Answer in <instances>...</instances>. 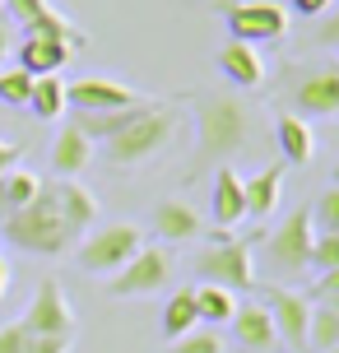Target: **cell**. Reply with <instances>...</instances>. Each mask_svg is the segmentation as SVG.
<instances>
[{"mask_svg": "<svg viewBox=\"0 0 339 353\" xmlns=\"http://www.w3.org/2000/svg\"><path fill=\"white\" fill-rule=\"evenodd\" d=\"M218 74L232 88H260L265 84V56H260V47H247V42H232L228 37L218 47Z\"/></svg>", "mask_w": 339, "mask_h": 353, "instance_id": "5bb4252c", "label": "cell"}, {"mask_svg": "<svg viewBox=\"0 0 339 353\" xmlns=\"http://www.w3.org/2000/svg\"><path fill=\"white\" fill-rule=\"evenodd\" d=\"M167 279H172V256H167L163 247H140L121 270H116V274H112L107 293H112V298H125V302L154 298V293L167 288Z\"/></svg>", "mask_w": 339, "mask_h": 353, "instance_id": "ba28073f", "label": "cell"}, {"mask_svg": "<svg viewBox=\"0 0 339 353\" xmlns=\"http://www.w3.org/2000/svg\"><path fill=\"white\" fill-rule=\"evenodd\" d=\"M70 61V47H61V42H52V37H23L19 42V70L23 74H56L61 65Z\"/></svg>", "mask_w": 339, "mask_h": 353, "instance_id": "44dd1931", "label": "cell"}, {"mask_svg": "<svg viewBox=\"0 0 339 353\" xmlns=\"http://www.w3.org/2000/svg\"><path fill=\"white\" fill-rule=\"evenodd\" d=\"M214 10L228 23L232 42H247V47H260V42H284L288 37V10L279 0H214Z\"/></svg>", "mask_w": 339, "mask_h": 353, "instance_id": "8992f818", "label": "cell"}, {"mask_svg": "<svg viewBox=\"0 0 339 353\" xmlns=\"http://www.w3.org/2000/svg\"><path fill=\"white\" fill-rule=\"evenodd\" d=\"M247 107L232 93H205L196 103V168L205 163H223L247 144Z\"/></svg>", "mask_w": 339, "mask_h": 353, "instance_id": "3957f363", "label": "cell"}, {"mask_svg": "<svg viewBox=\"0 0 339 353\" xmlns=\"http://www.w3.org/2000/svg\"><path fill=\"white\" fill-rule=\"evenodd\" d=\"M316 42L321 47H339V5L330 14H321V28H316Z\"/></svg>", "mask_w": 339, "mask_h": 353, "instance_id": "d590c367", "label": "cell"}, {"mask_svg": "<svg viewBox=\"0 0 339 353\" xmlns=\"http://www.w3.org/2000/svg\"><path fill=\"white\" fill-rule=\"evenodd\" d=\"M10 168H19V144L0 140V172H10Z\"/></svg>", "mask_w": 339, "mask_h": 353, "instance_id": "74e56055", "label": "cell"}, {"mask_svg": "<svg viewBox=\"0 0 339 353\" xmlns=\"http://www.w3.org/2000/svg\"><path fill=\"white\" fill-rule=\"evenodd\" d=\"M260 307L269 312V325H274V339L288 344L293 353H307V321H311V298L307 293H293L284 283H265L260 288Z\"/></svg>", "mask_w": 339, "mask_h": 353, "instance_id": "8fae6325", "label": "cell"}, {"mask_svg": "<svg viewBox=\"0 0 339 353\" xmlns=\"http://www.w3.org/2000/svg\"><path fill=\"white\" fill-rule=\"evenodd\" d=\"M172 353H223V339H218L209 325H196L191 335L172 339Z\"/></svg>", "mask_w": 339, "mask_h": 353, "instance_id": "4dcf8cb0", "label": "cell"}, {"mask_svg": "<svg viewBox=\"0 0 339 353\" xmlns=\"http://www.w3.org/2000/svg\"><path fill=\"white\" fill-rule=\"evenodd\" d=\"M196 325H200L196 298H191V288H177L167 298V307H163V339H181V335H191Z\"/></svg>", "mask_w": 339, "mask_h": 353, "instance_id": "d4e9b609", "label": "cell"}, {"mask_svg": "<svg viewBox=\"0 0 339 353\" xmlns=\"http://www.w3.org/2000/svg\"><path fill=\"white\" fill-rule=\"evenodd\" d=\"M339 344V312H330L325 302H311V321H307V349L325 353Z\"/></svg>", "mask_w": 339, "mask_h": 353, "instance_id": "4316f807", "label": "cell"}, {"mask_svg": "<svg viewBox=\"0 0 339 353\" xmlns=\"http://www.w3.org/2000/svg\"><path fill=\"white\" fill-rule=\"evenodd\" d=\"M74 339L70 335H28V353H70Z\"/></svg>", "mask_w": 339, "mask_h": 353, "instance_id": "836d02e7", "label": "cell"}, {"mask_svg": "<svg viewBox=\"0 0 339 353\" xmlns=\"http://www.w3.org/2000/svg\"><path fill=\"white\" fill-rule=\"evenodd\" d=\"M242 191H247V219H269L279 210V195H284V163H269L256 176H247Z\"/></svg>", "mask_w": 339, "mask_h": 353, "instance_id": "ac0fdd59", "label": "cell"}, {"mask_svg": "<svg viewBox=\"0 0 339 353\" xmlns=\"http://www.w3.org/2000/svg\"><path fill=\"white\" fill-rule=\"evenodd\" d=\"M209 214H214L218 232H232L247 219V191H242V176L232 172L228 163L214 168V186H209Z\"/></svg>", "mask_w": 339, "mask_h": 353, "instance_id": "4fadbf2b", "label": "cell"}, {"mask_svg": "<svg viewBox=\"0 0 339 353\" xmlns=\"http://www.w3.org/2000/svg\"><path fill=\"white\" fill-rule=\"evenodd\" d=\"M191 298H196L200 325H209V330H214V325H228L232 312H237V298H232L228 288H218V283H196Z\"/></svg>", "mask_w": 339, "mask_h": 353, "instance_id": "cb8c5ba5", "label": "cell"}, {"mask_svg": "<svg viewBox=\"0 0 339 353\" xmlns=\"http://www.w3.org/2000/svg\"><path fill=\"white\" fill-rule=\"evenodd\" d=\"M293 117H339V65H321V70H307L293 93H288Z\"/></svg>", "mask_w": 339, "mask_h": 353, "instance_id": "7c38bea8", "label": "cell"}, {"mask_svg": "<svg viewBox=\"0 0 339 353\" xmlns=\"http://www.w3.org/2000/svg\"><path fill=\"white\" fill-rule=\"evenodd\" d=\"M37 191H42V176L28 172V168H10V172H0V219L19 214Z\"/></svg>", "mask_w": 339, "mask_h": 353, "instance_id": "603a6c76", "label": "cell"}, {"mask_svg": "<svg viewBox=\"0 0 339 353\" xmlns=\"http://www.w3.org/2000/svg\"><path fill=\"white\" fill-rule=\"evenodd\" d=\"M52 195H56V205H61V214H65V223H70L79 237H84V228H93V223H98V195H93L89 186L56 176V181H52Z\"/></svg>", "mask_w": 339, "mask_h": 353, "instance_id": "e0dca14e", "label": "cell"}, {"mask_svg": "<svg viewBox=\"0 0 339 353\" xmlns=\"http://www.w3.org/2000/svg\"><path fill=\"white\" fill-rule=\"evenodd\" d=\"M89 159H93V144L84 140V130L79 125H61V135H56V144H52V172L56 176H65V181H74V176L89 168Z\"/></svg>", "mask_w": 339, "mask_h": 353, "instance_id": "d6986e66", "label": "cell"}, {"mask_svg": "<svg viewBox=\"0 0 339 353\" xmlns=\"http://www.w3.org/2000/svg\"><path fill=\"white\" fill-rule=\"evenodd\" d=\"M311 237H316V228H311V214L293 210L279 223L274 232H265L260 242H265V265L269 274H274V283H293V279H307V270H311Z\"/></svg>", "mask_w": 339, "mask_h": 353, "instance_id": "277c9868", "label": "cell"}, {"mask_svg": "<svg viewBox=\"0 0 339 353\" xmlns=\"http://www.w3.org/2000/svg\"><path fill=\"white\" fill-rule=\"evenodd\" d=\"M135 103H144V93H135L112 74H84V79L65 84V107L74 117H107V112H125Z\"/></svg>", "mask_w": 339, "mask_h": 353, "instance_id": "9c48e42d", "label": "cell"}, {"mask_svg": "<svg viewBox=\"0 0 339 353\" xmlns=\"http://www.w3.org/2000/svg\"><path fill=\"white\" fill-rule=\"evenodd\" d=\"M232 339L242 344L247 353H269L279 339H274V325H269V312L260 302H237V312H232Z\"/></svg>", "mask_w": 339, "mask_h": 353, "instance_id": "9a60e30c", "label": "cell"}, {"mask_svg": "<svg viewBox=\"0 0 339 353\" xmlns=\"http://www.w3.org/2000/svg\"><path fill=\"white\" fill-rule=\"evenodd\" d=\"M5 283H10V265L0 261V298H5Z\"/></svg>", "mask_w": 339, "mask_h": 353, "instance_id": "ab89813d", "label": "cell"}, {"mask_svg": "<svg viewBox=\"0 0 339 353\" xmlns=\"http://www.w3.org/2000/svg\"><path fill=\"white\" fill-rule=\"evenodd\" d=\"M0 237L14 251H28V256H65V251H74V242H79V232L65 223V214L56 205L52 181H42V191H37L19 214L5 219Z\"/></svg>", "mask_w": 339, "mask_h": 353, "instance_id": "7a4b0ae2", "label": "cell"}, {"mask_svg": "<svg viewBox=\"0 0 339 353\" xmlns=\"http://www.w3.org/2000/svg\"><path fill=\"white\" fill-rule=\"evenodd\" d=\"M311 228L321 232H339V181H330L316 200V210H311Z\"/></svg>", "mask_w": 339, "mask_h": 353, "instance_id": "f1b7e54d", "label": "cell"}, {"mask_svg": "<svg viewBox=\"0 0 339 353\" xmlns=\"http://www.w3.org/2000/svg\"><path fill=\"white\" fill-rule=\"evenodd\" d=\"M28 93H33V74H23L19 65L0 70V103L5 107H28Z\"/></svg>", "mask_w": 339, "mask_h": 353, "instance_id": "83f0119b", "label": "cell"}, {"mask_svg": "<svg viewBox=\"0 0 339 353\" xmlns=\"http://www.w3.org/2000/svg\"><path fill=\"white\" fill-rule=\"evenodd\" d=\"M325 307H330V312H339V298H330V302H325Z\"/></svg>", "mask_w": 339, "mask_h": 353, "instance_id": "60d3db41", "label": "cell"}, {"mask_svg": "<svg viewBox=\"0 0 339 353\" xmlns=\"http://www.w3.org/2000/svg\"><path fill=\"white\" fill-rule=\"evenodd\" d=\"M74 125L84 130L93 149H103L112 168H135L172 144L181 125V107L144 98V103L125 107V112H107V117H74Z\"/></svg>", "mask_w": 339, "mask_h": 353, "instance_id": "6da1fadb", "label": "cell"}, {"mask_svg": "<svg viewBox=\"0 0 339 353\" xmlns=\"http://www.w3.org/2000/svg\"><path fill=\"white\" fill-rule=\"evenodd\" d=\"M311 302H330L339 298V270H325V274H316V283H311V293H307Z\"/></svg>", "mask_w": 339, "mask_h": 353, "instance_id": "e575fe53", "label": "cell"}, {"mask_svg": "<svg viewBox=\"0 0 339 353\" xmlns=\"http://www.w3.org/2000/svg\"><path fill=\"white\" fill-rule=\"evenodd\" d=\"M288 10L302 19H321V14H330V0H288Z\"/></svg>", "mask_w": 339, "mask_h": 353, "instance_id": "8d00e7d4", "label": "cell"}, {"mask_svg": "<svg viewBox=\"0 0 339 353\" xmlns=\"http://www.w3.org/2000/svg\"><path fill=\"white\" fill-rule=\"evenodd\" d=\"M196 274H200V283H218V288H228V293H247V288H256L251 237L218 232L214 242L196 256Z\"/></svg>", "mask_w": 339, "mask_h": 353, "instance_id": "5b68a950", "label": "cell"}, {"mask_svg": "<svg viewBox=\"0 0 339 353\" xmlns=\"http://www.w3.org/2000/svg\"><path fill=\"white\" fill-rule=\"evenodd\" d=\"M5 56H10V28L0 23V65H5Z\"/></svg>", "mask_w": 339, "mask_h": 353, "instance_id": "f35d334b", "label": "cell"}, {"mask_svg": "<svg viewBox=\"0 0 339 353\" xmlns=\"http://www.w3.org/2000/svg\"><path fill=\"white\" fill-rule=\"evenodd\" d=\"M0 353H28V330H23V321L0 325Z\"/></svg>", "mask_w": 339, "mask_h": 353, "instance_id": "d6a6232c", "label": "cell"}, {"mask_svg": "<svg viewBox=\"0 0 339 353\" xmlns=\"http://www.w3.org/2000/svg\"><path fill=\"white\" fill-rule=\"evenodd\" d=\"M23 330L28 335H79V321H74L70 302H65V288L56 274H42L33 288V298H28V312H23Z\"/></svg>", "mask_w": 339, "mask_h": 353, "instance_id": "30bf717a", "label": "cell"}, {"mask_svg": "<svg viewBox=\"0 0 339 353\" xmlns=\"http://www.w3.org/2000/svg\"><path fill=\"white\" fill-rule=\"evenodd\" d=\"M154 232H158L163 242H196L205 223H200V214L191 200H158L154 205Z\"/></svg>", "mask_w": 339, "mask_h": 353, "instance_id": "2e32d148", "label": "cell"}, {"mask_svg": "<svg viewBox=\"0 0 339 353\" xmlns=\"http://www.w3.org/2000/svg\"><path fill=\"white\" fill-rule=\"evenodd\" d=\"M140 247H144L140 223H103V228H93L89 237L74 242V265L84 274H107L112 279Z\"/></svg>", "mask_w": 339, "mask_h": 353, "instance_id": "52a82bcc", "label": "cell"}, {"mask_svg": "<svg viewBox=\"0 0 339 353\" xmlns=\"http://www.w3.org/2000/svg\"><path fill=\"white\" fill-rule=\"evenodd\" d=\"M28 112L37 121H61L70 107H65V79L61 74H37L33 93H28Z\"/></svg>", "mask_w": 339, "mask_h": 353, "instance_id": "7402d4cb", "label": "cell"}, {"mask_svg": "<svg viewBox=\"0 0 339 353\" xmlns=\"http://www.w3.org/2000/svg\"><path fill=\"white\" fill-rule=\"evenodd\" d=\"M0 10H10V19H14L19 28H33L52 5H47V0H0Z\"/></svg>", "mask_w": 339, "mask_h": 353, "instance_id": "1f68e13d", "label": "cell"}, {"mask_svg": "<svg viewBox=\"0 0 339 353\" xmlns=\"http://www.w3.org/2000/svg\"><path fill=\"white\" fill-rule=\"evenodd\" d=\"M274 144H279L284 163H293V168H307L311 154H316V135H311L307 117H293V112H284L274 121Z\"/></svg>", "mask_w": 339, "mask_h": 353, "instance_id": "ffe728a7", "label": "cell"}, {"mask_svg": "<svg viewBox=\"0 0 339 353\" xmlns=\"http://www.w3.org/2000/svg\"><path fill=\"white\" fill-rule=\"evenodd\" d=\"M335 181H339V159H335Z\"/></svg>", "mask_w": 339, "mask_h": 353, "instance_id": "b9f144b4", "label": "cell"}, {"mask_svg": "<svg viewBox=\"0 0 339 353\" xmlns=\"http://www.w3.org/2000/svg\"><path fill=\"white\" fill-rule=\"evenodd\" d=\"M325 353H339V344H335V349H325Z\"/></svg>", "mask_w": 339, "mask_h": 353, "instance_id": "7bdbcfd3", "label": "cell"}, {"mask_svg": "<svg viewBox=\"0 0 339 353\" xmlns=\"http://www.w3.org/2000/svg\"><path fill=\"white\" fill-rule=\"evenodd\" d=\"M311 270H316V274L339 270V232H316V237H311Z\"/></svg>", "mask_w": 339, "mask_h": 353, "instance_id": "f546056e", "label": "cell"}, {"mask_svg": "<svg viewBox=\"0 0 339 353\" xmlns=\"http://www.w3.org/2000/svg\"><path fill=\"white\" fill-rule=\"evenodd\" d=\"M23 37H52V42H61V47H70V52H79V47H89V33H84L79 23H70V19H61L56 10H47V14L37 19L33 28H23Z\"/></svg>", "mask_w": 339, "mask_h": 353, "instance_id": "484cf974", "label": "cell"}]
</instances>
